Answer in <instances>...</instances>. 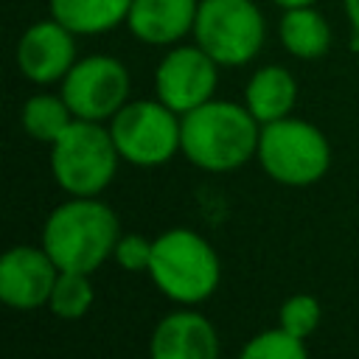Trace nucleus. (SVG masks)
Instances as JSON below:
<instances>
[{
  "mask_svg": "<svg viewBox=\"0 0 359 359\" xmlns=\"http://www.w3.org/2000/svg\"><path fill=\"white\" fill-rule=\"evenodd\" d=\"M294 101H297V81L280 65L258 67L250 76L247 90H244V104L258 118V123L286 118L292 112Z\"/></svg>",
  "mask_w": 359,
  "mask_h": 359,
  "instance_id": "nucleus-14",
  "label": "nucleus"
},
{
  "mask_svg": "<svg viewBox=\"0 0 359 359\" xmlns=\"http://www.w3.org/2000/svg\"><path fill=\"white\" fill-rule=\"evenodd\" d=\"M76 115L70 112L65 95H50V93H36L31 95L25 104H22V112H20V121H22V129L39 140V143H53L73 121Z\"/></svg>",
  "mask_w": 359,
  "mask_h": 359,
  "instance_id": "nucleus-17",
  "label": "nucleus"
},
{
  "mask_svg": "<svg viewBox=\"0 0 359 359\" xmlns=\"http://www.w3.org/2000/svg\"><path fill=\"white\" fill-rule=\"evenodd\" d=\"M278 320L286 331H292L294 337H309L317 325H320V303L311 297V294H292L283 300L280 311H278Z\"/></svg>",
  "mask_w": 359,
  "mask_h": 359,
  "instance_id": "nucleus-20",
  "label": "nucleus"
},
{
  "mask_svg": "<svg viewBox=\"0 0 359 359\" xmlns=\"http://www.w3.org/2000/svg\"><path fill=\"white\" fill-rule=\"evenodd\" d=\"M59 272L45 247L17 244L0 258V300L20 311L39 309L50 300Z\"/></svg>",
  "mask_w": 359,
  "mask_h": 359,
  "instance_id": "nucleus-10",
  "label": "nucleus"
},
{
  "mask_svg": "<svg viewBox=\"0 0 359 359\" xmlns=\"http://www.w3.org/2000/svg\"><path fill=\"white\" fill-rule=\"evenodd\" d=\"M149 278L168 300L194 306L216 292L222 280V264L205 236L188 227H174L154 238Z\"/></svg>",
  "mask_w": 359,
  "mask_h": 359,
  "instance_id": "nucleus-3",
  "label": "nucleus"
},
{
  "mask_svg": "<svg viewBox=\"0 0 359 359\" xmlns=\"http://www.w3.org/2000/svg\"><path fill=\"white\" fill-rule=\"evenodd\" d=\"M109 121L118 154L132 165L154 168L180 151L182 115L165 107L160 98L126 101Z\"/></svg>",
  "mask_w": 359,
  "mask_h": 359,
  "instance_id": "nucleus-7",
  "label": "nucleus"
},
{
  "mask_svg": "<svg viewBox=\"0 0 359 359\" xmlns=\"http://www.w3.org/2000/svg\"><path fill=\"white\" fill-rule=\"evenodd\" d=\"M118 146L101 121L73 118L50 143V171L56 185L70 196H98L118 171Z\"/></svg>",
  "mask_w": 359,
  "mask_h": 359,
  "instance_id": "nucleus-4",
  "label": "nucleus"
},
{
  "mask_svg": "<svg viewBox=\"0 0 359 359\" xmlns=\"http://www.w3.org/2000/svg\"><path fill=\"white\" fill-rule=\"evenodd\" d=\"M199 0H132L126 25L146 45H171L194 31Z\"/></svg>",
  "mask_w": 359,
  "mask_h": 359,
  "instance_id": "nucleus-13",
  "label": "nucleus"
},
{
  "mask_svg": "<svg viewBox=\"0 0 359 359\" xmlns=\"http://www.w3.org/2000/svg\"><path fill=\"white\" fill-rule=\"evenodd\" d=\"M62 95L76 118L107 121L126 104L129 73L121 59L95 53L70 67L62 79Z\"/></svg>",
  "mask_w": 359,
  "mask_h": 359,
  "instance_id": "nucleus-8",
  "label": "nucleus"
},
{
  "mask_svg": "<svg viewBox=\"0 0 359 359\" xmlns=\"http://www.w3.org/2000/svg\"><path fill=\"white\" fill-rule=\"evenodd\" d=\"M149 353L151 359H213L219 353V334L205 314L177 309L154 325Z\"/></svg>",
  "mask_w": 359,
  "mask_h": 359,
  "instance_id": "nucleus-12",
  "label": "nucleus"
},
{
  "mask_svg": "<svg viewBox=\"0 0 359 359\" xmlns=\"http://www.w3.org/2000/svg\"><path fill=\"white\" fill-rule=\"evenodd\" d=\"M219 67L222 65L199 45H177L157 65L154 73L157 98L180 115L191 112L194 107L213 98Z\"/></svg>",
  "mask_w": 359,
  "mask_h": 359,
  "instance_id": "nucleus-9",
  "label": "nucleus"
},
{
  "mask_svg": "<svg viewBox=\"0 0 359 359\" xmlns=\"http://www.w3.org/2000/svg\"><path fill=\"white\" fill-rule=\"evenodd\" d=\"M112 255H115L118 266L126 269V272H149L151 255H154V241L146 238V236L129 233V236H121L118 238Z\"/></svg>",
  "mask_w": 359,
  "mask_h": 359,
  "instance_id": "nucleus-21",
  "label": "nucleus"
},
{
  "mask_svg": "<svg viewBox=\"0 0 359 359\" xmlns=\"http://www.w3.org/2000/svg\"><path fill=\"white\" fill-rule=\"evenodd\" d=\"M121 238L118 216L95 196H70L62 202L42 227V247L62 272L93 275Z\"/></svg>",
  "mask_w": 359,
  "mask_h": 359,
  "instance_id": "nucleus-2",
  "label": "nucleus"
},
{
  "mask_svg": "<svg viewBox=\"0 0 359 359\" xmlns=\"http://www.w3.org/2000/svg\"><path fill=\"white\" fill-rule=\"evenodd\" d=\"M261 123L236 101H205L182 115L180 151L202 171H236L258 151Z\"/></svg>",
  "mask_w": 359,
  "mask_h": 359,
  "instance_id": "nucleus-1",
  "label": "nucleus"
},
{
  "mask_svg": "<svg viewBox=\"0 0 359 359\" xmlns=\"http://www.w3.org/2000/svg\"><path fill=\"white\" fill-rule=\"evenodd\" d=\"M278 34L280 45L297 59H320L331 48V25L314 6L286 8Z\"/></svg>",
  "mask_w": 359,
  "mask_h": 359,
  "instance_id": "nucleus-15",
  "label": "nucleus"
},
{
  "mask_svg": "<svg viewBox=\"0 0 359 359\" xmlns=\"http://www.w3.org/2000/svg\"><path fill=\"white\" fill-rule=\"evenodd\" d=\"M132 0H50V17L73 34H104L126 22Z\"/></svg>",
  "mask_w": 359,
  "mask_h": 359,
  "instance_id": "nucleus-16",
  "label": "nucleus"
},
{
  "mask_svg": "<svg viewBox=\"0 0 359 359\" xmlns=\"http://www.w3.org/2000/svg\"><path fill=\"white\" fill-rule=\"evenodd\" d=\"M194 36L222 67H238L261 53L266 25L252 0H199Z\"/></svg>",
  "mask_w": 359,
  "mask_h": 359,
  "instance_id": "nucleus-6",
  "label": "nucleus"
},
{
  "mask_svg": "<svg viewBox=\"0 0 359 359\" xmlns=\"http://www.w3.org/2000/svg\"><path fill=\"white\" fill-rule=\"evenodd\" d=\"M255 157L269 180L289 188L314 185L331 168L328 137L314 123L292 115L261 123Z\"/></svg>",
  "mask_w": 359,
  "mask_h": 359,
  "instance_id": "nucleus-5",
  "label": "nucleus"
},
{
  "mask_svg": "<svg viewBox=\"0 0 359 359\" xmlns=\"http://www.w3.org/2000/svg\"><path fill=\"white\" fill-rule=\"evenodd\" d=\"M76 34L59 20H39L17 42V67L34 84L62 81L76 65Z\"/></svg>",
  "mask_w": 359,
  "mask_h": 359,
  "instance_id": "nucleus-11",
  "label": "nucleus"
},
{
  "mask_svg": "<svg viewBox=\"0 0 359 359\" xmlns=\"http://www.w3.org/2000/svg\"><path fill=\"white\" fill-rule=\"evenodd\" d=\"M306 353H309L306 351V339L303 337H294L283 325L266 328V331L255 334L241 348V356L244 359H306Z\"/></svg>",
  "mask_w": 359,
  "mask_h": 359,
  "instance_id": "nucleus-19",
  "label": "nucleus"
},
{
  "mask_svg": "<svg viewBox=\"0 0 359 359\" xmlns=\"http://www.w3.org/2000/svg\"><path fill=\"white\" fill-rule=\"evenodd\" d=\"M345 14L353 28V48H359V0H345Z\"/></svg>",
  "mask_w": 359,
  "mask_h": 359,
  "instance_id": "nucleus-22",
  "label": "nucleus"
},
{
  "mask_svg": "<svg viewBox=\"0 0 359 359\" xmlns=\"http://www.w3.org/2000/svg\"><path fill=\"white\" fill-rule=\"evenodd\" d=\"M283 8H294V6H314V0H275Z\"/></svg>",
  "mask_w": 359,
  "mask_h": 359,
  "instance_id": "nucleus-23",
  "label": "nucleus"
},
{
  "mask_svg": "<svg viewBox=\"0 0 359 359\" xmlns=\"http://www.w3.org/2000/svg\"><path fill=\"white\" fill-rule=\"evenodd\" d=\"M50 311L59 320H81L93 306V283L87 272H59L50 300Z\"/></svg>",
  "mask_w": 359,
  "mask_h": 359,
  "instance_id": "nucleus-18",
  "label": "nucleus"
}]
</instances>
